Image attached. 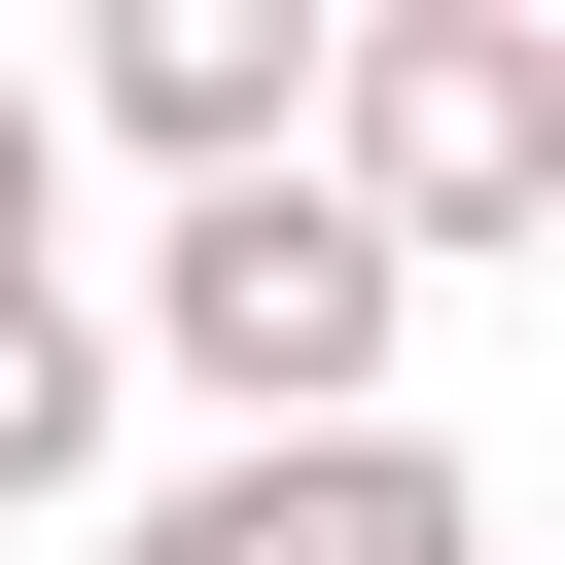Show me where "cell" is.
<instances>
[{"mask_svg": "<svg viewBox=\"0 0 565 565\" xmlns=\"http://www.w3.org/2000/svg\"><path fill=\"white\" fill-rule=\"evenodd\" d=\"M388 282H494L565 212V0H318V141H282Z\"/></svg>", "mask_w": 565, "mask_h": 565, "instance_id": "6da1fadb", "label": "cell"}, {"mask_svg": "<svg viewBox=\"0 0 565 565\" xmlns=\"http://www.w3.org/2000/svg\"><path fill=\"white\" fill-rule=\"evenodd\" d=\"M388 247L318 212V177H212V212H141V282H106V388H212V424H388Z\"/></svg>", "mask_w": 565, "mask_h": 565, "instance_id": "7a4b0ae2", "label": "cell"}, {"mask_svg": "<svg viewBox=\"0 0 565 565\" xmlns=\"http://www.w3.org/2000/svg\"><path fill=\"white\" fill-rule=\"evenodd\" d=\"M106 565H494V494L424 424H212V459H106Z\"/></svg>", "mask_w": 565, "mask_h": 565, "instance_id": "3957f363", "label": "cell"}, {"mask_svg": "<svg viewBox=\"0 0 565 565\" xmlns=\"http://www.w3.org/2000/svg\"><path fill=\"white\" fill-rule=\"evenodd\" d=\"M71 106L212 212V177H282V141H318V0H106V71H71Z\"/></svg>", "mask_w": 565, "mask_h": 565, "instance_id": "277c9868", "label": "cell"}, {"mask_svg": "<svg viewBox=\"0 0 565 565\" xmlns=\"http://www.w3.org/2000/svg\"><path fill=\"white\" fill-rule=\"evenodd\" d=\"M141 459V388H106V282H0V530L35 494H106Z\"/></svg>", "mask_w": 565, "mask_h": 565, "instance_id": "5b68a950", "label": "cell"}, {"mask_svg": "<svg viewBox=\"0 0 565 565\" xmlns=\"http://www.w3.org/2000/svg\"><path fill=\"white\" fill-rule=\"evenodd\" d=\"M0 282H71V106L0 71Z\"/></svg>", "mask_w": 565, "mask_h": 565, "instance_id": "8992f818", "label": "cell"}]
</instances>
